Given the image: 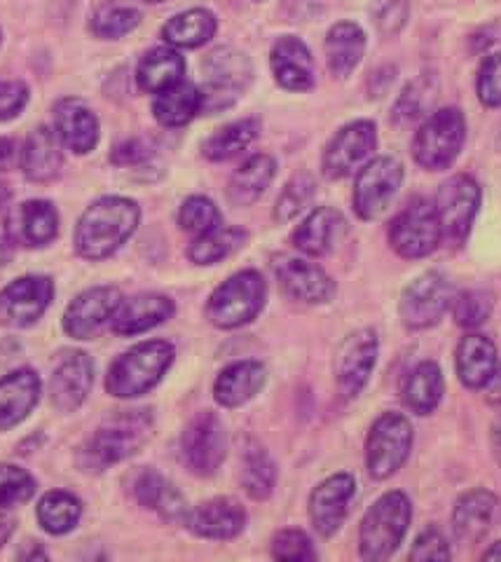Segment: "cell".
<instances>
[{
  "mask_svg": "<svg viewBox=\"0 0 501 562\" xmlns=\"http://www.w3.org/2000/svg\"><path fill=\"white\" fill-rule=\"evenodd\" d=\"M141 209L127 198H101L78 221L73 246L84 260H103L136 233Z\"/></svg>",
  "mask_w": 501,
  "mask_h": 562,
  "instance_id": "obj_1",
  "label": "cell"
},
{
  "mask_svg": "<svg viewBox=\"0 0 501 562\" xmlns=\"http://www.w3.org/2000/svg\"><path fill=\"white\" fill-rule=\"evenodd\" d=\"M177 349L167 340H146L125 351L109 368L106 390L115 398H136L158 386L174 363Z\"/></svg>",
  "mask_w": 501,
  "mask_h": 562,
  "instance_id": "obj_2",
  "label": "cell"
},
{
  "mask_svg": "<svg viewBox=\"0 0 501 562\" xmlns=\"http://www.w3.org/2000/svg\"><path fill=\"white\" fill-rule=\"evenodd\" d=\"M152 436L150 411H129L101 425L82 448L80 462L88 471H103L141 450Z\"/></svg>",
  "mask_w": 501,
  "mask_h": 562,
  "instance_id": "obj_3",
  "label": "cell"
},
{
  "mask_svg": "<svg viewBox=\"0 0 501 562\" xmlns=\"http://www.w3.org/2000/svg\"><path fill=\"white\" fill-rule=\"evenodd\" d=\"M412 506L403 492L394 490L379 497L364 516L358 532V553L368 562H379L394 555L401 547L410 527Z\"/></svg>",
  "mask_w": 501,
  "mask_h": 562,
  "instance_id": "obj_4",
  "label": "cell"
},
{
  "mask_svg": "<svg viewBox=\"0 0 501 562\" xmlns=\"http://www.w3.org/2000/svg\"><path fill=\"white\" fill-rule=\"evenodd\" d=\"M267 284L261 272L241 270L212 293L206 303V319L216 328L232 330L251 324L265 307Z\"/></svg>",
  "mask_w": 501,
  "mask_h": 562,
  "instance_id": "obj_5",
  "label": "cell"
},
{
  "mask_svg": "<svg viewBox=\"0 0 501 562\" xmlns=\"http://www.w3.org/2000/svg\"><path fill=\"white\" fill-rule=\"evenodd\" d=\"M466 140V120L459 109H441L431 113L412 140L414 162L429 171L451 167Z\"/></svg>",
  "mask_w": 501,
  "mask_h": 562,
  "instance_id": "obj_6",
  "label": "cell"
},
{
  "mask_svg": "<svg viewBox=\"0 0 501 562\" xmlns=\"http://www.w3.org/2000/svg\"><path fill=\"white\" fill-rule=\"evenodd\" d=\"M204 85L202 92V111H223L239 99L253 78V66L244 52L235 47H218L204 59Z\"/></svg>",
  "mask_w": 501,
  "mask_h": 562,
  "instance_id": "obj_7",
  "label": "cell"
},
{
  "mask_svg": "<svg viewBox=\"0 0 501 562\" xmlns=\"http://www.w3.org/2000/svg\"><path fill=\"white\" fill-rule=\"evenodd\" d=\"M412 448V425L401 413H385L375 419L366 441V467L375 481H387L399 471Z\"/></svg>",
  "mask_w": 501,
  "mask_h": 562,
  "instance_id": "obj_8",
  "label": "cell"
},
{
  "mask_svg": "<svg viewBox=\"0 0 501 562\" xmlns=\"http://www.w3.org/2000/svg\"><path fill=\"white\" fill-rule=\"evenodd\" d=\"M443 231L436 209L426 200H412L389 225V244L401 258L418 260L439 249Z\"/></svg>",
  "mask_w": 501,
  "mask_h": 562,
  "instance_id": "obj_9",
  "label": "cell"
},
{
  "mask_svg": "<svg viewBox=\"0 0 501 562\" xmlns=\"http://www.w3.org/2000/svg\"><path fill=\"white\" fill-rule=\"evenodd\" d=\"M403 165L396 157H375L361 167L354 183V211L361 221H375L391 206L403 183Z\"/></svg>",
  "mask_w": 501,
  "mask_h": 562,
  "instance_id": "obj_10",
  "label": "cell"
},
{
  "mask_svg": "<svg viewBox=\"0 0 501 562\" xmlns=\"http://www.w3.org/2000/svg\"><path fill=\"white\" fill-rule=\"evenodd\" d=\"M226 454L228 434L214 413L204 411L187 422L181 434V457L195 476H214L226 462Z\"/></svg>",
  "mask_w": 501,
  "mask_h": 562,
  "instance_id": "obj_11",
  "label": "cell"
},
{
  "mask_svg": "<svg viewBox=\"0 0 501 562\" xmlns=\"http://www.w3.org/2000/svg\"><path fill=\"white\" fill-rule=\"evenodd\" d=\"M482 192L476 179L469 173H457L447 179L436 195V216L443 237L453 244H464L471 233V225L478 216Z\"/></svg>",
  "mask_w": 501,
  "mask_h": 562,
  "instance_id": "obj_12",
  "label": "cell"
},
{
  "mask_svg": "<svg viewBox=\"0 0 501 562\" xmlns=\"http://www.w3.org/2000/svg\"><path fill=\"white\" fill-rule=\"evenodd\" d=\"M455 286L439 272L418 277L401 295V319L410 330L436 326L455 303Z\"/></svg>",
  "mask_w": 501,
  "mask_h": 562,
  "instance_id": "obj_13",
  "label": "cell"
},
{
  "mask_svg": "<svg viewBox=\"0 0 501 562\" xmlns=\"http://www.w3.org/2000/svg\"><path fill=\"white\" fill-rule=\"evenodd\" d=\"M377 148V130L371 120H356L344 125L323 150L321 169L331 181L348 179L350 173L371 162Z\"/></svg>",
  "mask_w": 501,
  "mask_h": 562,
  "instance_id": "obj_14",
  "label": "cell"
},
{
  "mask_svg": "<svg viewBox=\"0 0 501 562\" xmlns=\"http://www.w3.org/2000/svg\"><path fill=\"white\" fill-rule=\"evenodd\" d=\"M52 297H55V284L49 277L29 274L14 279L0 291V326H33L47 312Z\"/></svg>",
  "mask_w": 501,
  "mask_h": 562,
  "instance_id": "obj_15",
  "label": "cell"
},
{
  "mask_svg": "<svg viewBox=\"0 0 501 562\" xmlns=\"http://www.w3.org/2000/svg\"><path fill=\"white\" fill-rule=\"evenodd\" d=\"M377 351L379 340L373 328H358L344 338L335 359V380L344 398H356L366 390L377 363Z\"/></svg>",
  "mask_w": 501,
  "mask_h": 562,
  "instance_id": "obj_16",
  "label": "cell"
},
{
  "mask_svg": "<svg viewBox=\"0 0 501 562\" xmlns=\"http://www.w3.org/2000/svg\"><path fill=\"white\" fill-rule=\"evenodd\" d=\"M123 293L115 286H94L73 297V303L64 312V330L73 340H92L111 326V316L117 310Z\"/></svg>",
  "mask_w": 501,
  "mask_h": 562,
  "instance_id": "obj_17",
  "label": "cell"
},
{
  "mask_svg": "<svg viewBox=\"0 0 501 562\" xmlns=\"http://www.w3.org/2000/svg\"><path fill=\"white\" fill-rule=\"evenodd\" d=\"M272 270L280 279L282 289L293 297L307 305H323L333 301L335 284L319 266L298 256L282 254L272 260Z\"/></svg>",
  "mask_w": 501,
  "mask_h": 562,
  "instance_id": "obj_18",
  "label": "cell"
},
{
  "mask_svg": "<svg viewBox=\"0 0 501 562\" xmlns=\"http://www.w3.org/2000/svg\"><path fill=\"white\" fill-rule=\"evenodd\" d=\"M59 235V214L47 200H29L20 206L10 209L5 218V239L12 246L24 249H38L55 241Z\"/></svg>",
  "mask_w": 501,
  "mask_h": 562,
  "instance_id": "obj_19",
  "label": "cell"
},
{
  "mask_svg": "<svg viewBox=\"0 0 501 562\" xmlns=\"http://www.w3.org/2000/svg\"><path fill=\"white\" fill-rule=\"evenodd\" d=\"M356 495V481L350 473H335V476L319 483L309 497V520L315 530L328 539L333 537L344 518L350 514V504Z\"/></svg>",
  "mask_w": 501,
  "mask_h": 562,
  "instance_id": "obj_20",
  "label": "cell"
},
{
  "mask_svg": "<svg viewBox=\"0 0 501 562\" xmlns=\"http://www.w3.org/2000/svg\"><path fill=\"white\" fill-rule=\"evenodd\" d=\"M94 384V363L84 351H66L49 380V396L61 413L78 411Z\"/></svg>",
  "mask_w": 501,
  "mask_h": 562,
  "instance_id": "obj_21",
  "label": "cell"
},
{
  "mask_svg": "<svg viewBox=\"0 0 501 562\" xmlns=\"http://www.w3.org/2000/svg\"><path fill=\"white\" fill-rule=\"evenodd\" d=\"M185 525L190 532L202 539H235L247 527V508L232 497H216L190 508Z\"/></svg>",
  "mask_w": 501,
  "mask_h": 562,
  "instance_id": "obj_22",
  "label": "cell"
},
{
  "mask_svg": "<svg viewBox=\"0 0 501 562\" xmlns=\"http://www.w3.org/2000/svg\"><path fill=\"white\" fill-rule=\"evenodd\" d=\"M177 307L162 293H138L123 297L111 316V328L117 336H141V333L164 324L174 316Z\"/></svg>",
  "mask_w": 501,
  "mask_h": 562,
  "instance_id": "obj_23",
  "label": "cell"
},
{
  "mask_svg": "<svg viewBox=\"0 0 501 562\" xmlns=\"http://www.w3.org/2000/svg\"><path fill=\"white\" fill-rule=\"evenodd\" d=\"M270 68L274 80L288 92H307L315 85V61L309 47L296 35H282L272 45Z\"/></svg>",
  "mask_w": 501,
  "mask_h": 562,
  "instance_id": "obj_24",
  "label": "cell"
},
{
  "mask_svg": "<svg viewBox=\"0 0 501 562\" xmlns=\"http://www.w3.org/2000/svg\"><path fill=\"white\" fill-rule=\"evenodd\" d=\"M55 132L61 146L84 155L99 144V117L82 99H61L55 105Z\"/></svg>",
  "mask_w": 501,
  "mask_h": 562,
  "instance_id": "obj_25",
  "label": "cell"
},
{
  "mask_svg": "<svg viewBox=\"0 0 501 562\" xmlns=\"http://www.w3.org/2000/svg\"><path fill=\"white\" fill-rule=\"evenodd\" d=\"M41 401V378L31 368L0 378V431H8L24 422Z\"/></svg>",
  "mask_w": 501,
  "mask_h": 562,
  "instance_id": "obj_26",
  "label": "cell"
},
{
  "mask_svg": "<svg viewBox=\"0 0 501 562\" xmlns=\"http://www.w3.org/2000/svg\"><path fill=\"white\" fill-rule=\"evenodd\" d=\"M499 497L490 490H471L462 495L453 512V530L462 543H478L499 516Z\"/></svg>",
  "mask_w": 501,
  "mask_h": 562,
  "instance_id": "obj_27",
  "label": "cell"
},
{
  "mask_svg": "<svg viewBox=\"0 0 501 562\" xmlns=\"http://www.w3.org/2000/svg\"><path fill=\"white\" fill-rule=\"evenodd\" d=\"M267 371L261 361H235L214 382V398L223 408H239L265 386Z\"/></svg>",
  "mask_w": 501,
  "mask_h": 562,
  "instance_id": "obj_28",
  "label": "cell"
},
{
  "mask_svg": "<svg viewBox=\"0 0 501 562\" xmlns=\"http://www.w3.org/2000/svg\"><path fill=\"white\" fill-rule=\"evenodd\" d=\"M344 216L333 206H319L293 233V246L309 258H321L335 249L344 235Z\"/></svg>",
  "mask_w": 501,
  "mask_h": 562,
  "instance_id": "obj_29",
  "label": "cell"
},
{
  "mask_svg": "<svg viewBox=\"0 0 501 562\" xmlns=\"http://www.w3.org/2000/svg\"><path fill=\"white\" fill-rule=\"evenodd\" d=\"M20 165L29 181L49 183L55 181L64 167L61 140L49 127H38L29 134L20 153Z\"/></svg>",
  "mask_w": 501,
  "mask_h": 562,
  "instance_id": "obj_30",
  "label": "cell"
},
{
  "mask_svg": "<svg viewBox=\"0 0 501 562\" xmlns=\"http://www.w3.org/2000/svg\"><path fill=\"white\" fill-rule=\"evenodd\" d=\"M499 366L497 347L488 336L471 333L457 347V375L466 390H486Z\"/></svg>",
  "mask_w": 501,
  "mask_h": 562,
  "instance_id": "obj_31",
  "label": "cell"
},
{
  "mask_svg": "<svg viewBox=\"0 0 501 562\" xmlns=\"http://www.w3.org/2000/svg\"><path fill=\"white\" fill-rule=\"evenodd\" d=\"M366 33L354 22H340L326 35V61L331 74L340 80L350 78L364 59Z\"/></svg>",
  "mask_w": 501,
  "mask_h": 562,
  "instance_id": "obj_32",
  "label": "cell"
},
{
  "mask_svg": "<svg viewBox=\"0 0 501 562\" xmlns=\"http://www.w3.org/2000/svg\"><path fill=\"white\" fill-rule=\"evenodd\" d=\"M185 61L174 47H155L146 52L136 68V85L141 92L160 94L183 80Z\"/></svg>",
  "mask_w": 501,
  "mask_h": 562,
  "instance_id": "obj_33",
  "label": "cell"
},
{
  "mask_svg": "<svg viewBox=\"0 0 501 562\" xmlns=\"http://www.w3.org/2000/svg\"><path fill=\"white\" fill-rule=\"evenodd\" d=\"M276 176L274 157L261 153L253 155L241 165L228 183V200L232 206H251L253 202L265 195V190L272 186Z\"/></svg>",
  "mask_w": 501,
  "mask_h": 562,
  "instance_id": "obj_34",
  "label": "cell"
},
{
  "mask_svg": "<svg viewBox=\"0 0 501 562\" xmlns=\"http://www.w3.org/2000/svg\"><path fill=\"white\" fill-rule=\"evenodd\" d=\"M202 113V92L193 82H177L169 90L160 92L152 101V115L162 127H185Z\"/></svg>",
  "mask_w": 501,
  "mask_h": 562,
  "instance_id": "obj_35",
  "label": "cell"
},
{
  "mask_svg": "<svg viewBox=\"0 0 501 562\" xmlns=\"http://www.w3.org/2000/svg\"><path fill=\"white\" fill-rule=\"evenodd\" d=\"M218 22L214 12L195 8V10H185L164 24L162 29V38L171 47H183V49H195L209 43L216 35Z\"/></svg>",
  "mask_w": 501,
  "mask_h": 562,
  "instance_id": "obj_36",
  "label": "cell"
},
{
  "mask_svg": "<svg viewBox=\"0 0 501 562\" xmlns=\"http://www.w3.org/2000/svg\"><path fill=\"white\" fill-rule=\"evenodd\" d=\"M443 390H445V382H443L439 363L422 361L406 380V386H403L406 408L414 415H431L439 408Z\"/></svg>",
  "mask_w": 501,
  "mask_h": 562,
  "instance_id": "obj_37",
  "label": "cell"
},
{
  "mask_svg": "<svg viewBox=\"0 0 501 562\" xmlns=\"http://www.w3.org/2000/svg\"><path fill=\"white\" fill-rule=\"evenodd\" d=\"M261 132V120L244 117L230 122V125L220 127L216 134L204 140V157L212 162H226L232 160L235 155L247 150Z\"/></svg>",
  "mask_w": 501,
  "mask_h": 562,
  "instance_id": "obj_38",
  "label": "cell"
},
{
  "mask_svg": "<svg viewBox=\"0 0 501 562\" xmlns=\"http://www.w3.org/2000/svg\"><path fill=\"white\" fill-rule=\"evenodd\" d=\"M249 235L241 227H214V231L197 235V239L190 244L187 258L195 266H216V262L230 258L237 254L241 246L247 244Z\"/></svg>",
  "mask_w": 501,
  "mask_h": 562,
  "instance_id": "obj_39",
  "label": "cell"
},
{
  "mask_svg": "<svg viewBox=\"0 0 501 562\" xmlns=\"http://www.w3.org/2000/svg\"><path fill=\"white\" fill-rule=\"evenodd\" d=\"M36 516L45 532L57 535V537L68 535L71 530H76V525L80 522L82 504L76 495H71V492L52 490L38 502Z\"/></svg>",
  "mask_w": 501,
  "mask_h": 562,
  "instance_id": "obj_40",
  "label": "cell"
},
{
  "mask_svg": "<svg viewBox=\"0 0 501 562\" xmlns=\"http://www.w3.org/2000/svg\"><path fill=\"white\" fill-rule=\"evenodd\" d=\"M241 483H244L247 495L255 502H263L272 495L276 485V464L270 452L251 441L244 452V471H241Z\"/></svg>",
  "mask_w": 501,
  "mask_h": 562,
  "instance_id": "obj_41",
  "label": "cell"
},
{
  "mask_svg": "<svg viewBox=\"0 0 501 562\" xmlns=\"http://www.w3.org/2000/svg\"><path fill=\"white\" fill-rule=\"evenodd\" d=\"M434 92H436V85L429 76L412 80L394 105V113H391L394 125L406 127V125H410V122L422 117V113L429 109L431 101H434V97H436Z\"/></svg>",
  "mask_w": 501,
  "mask_h": 562,
  "instance_id": "obj_42",
  "label": "cell"
},
{
  "mask_svg": "<svg viewBox=\"0 0 501 562\" xmlns=\"http://www.w3.org/2000/svg\"><path fill=\"white\" fill-rule=\"evenodd\" d=\"M141 24V12L127 5H103L92 16V33L101 41H117Z\"/></svg>",
  "mask_w": 501,
  "mask_h": 562,
  "instance_id": "obj_43",
  "label": "cell"
},
{
  "mask_svg": "<svg viewBox=\"0 0 501 562\" xmlns=\"http://www.w3.org/2000/svg\"><path fill=\"white\" fill-rule=\"evenodd\" d=\"M317 183L309 173H298L296 179H291L286 188L282 190L280 200H276L274 206V221L276 223H288L296 218L300 211L307 209V204L315 200Z\"/></svg>",
  "mask_w": 501,
  "mask_h": 562,
  "instance_id": "obj_44",
  "label": "cell"
},
{
  "mask_svg": "<svg viewBox=\"0 0 501 562\" xmlns=\"http://www.w3.org/2000/svg\"><path fill=\"white\" fill-rule=\"evenodd\" d=\"M36 492V481L29 471L14 464H0V512L29 502Z\"/></svg>",
  "mask_w": 501,
  "mask_h": 562,
  "instance_id": "obj_45",
  "label": "cell"
},
{
  "mask_svg": "<svg viewBox=\"0 0 501 562\" xmlns=\"http://www.w3.org/2000/svg\"><path fill=\"white\" fill-rule=\"evenodd\" d=\"M179 225L185 233L204 235L220 225V211L209 198H187L179 211Z\"/></svg>",
  "mask_w": 501,
  "mask_h": 562,
  "instance_id": "obj_46",
  "label": "cell"
},
{
  "mask_svg": "<svg viewBox=\"0 0 501 562\" xmlns=\"http://www.w3.org/2000/svg\"><path fill=\"white\" fill-rule=\"evenodd\" d=\"M453 312H455V322L462 328H478L490 319L492 297L482 291L459 293L453 303Z\"/></svg>",
  "mask_w": 501,
  "mask_h": 562,
  "instance_id": "obj_47",
  "label": "cell"
},
{
  "mask_svg": "<svg viewBox=\"0 0 501 562\" xmlns=\"http://www.w3.org/2000/svg\"><path fill=\"white\" fill-rule=\"evenodd\" d=\"M272 555L276 560H315V547L312 539H309L303 530H282L276 532L272 539Z\"/></svg>",
  "mask_w": 501,
  "mask_h": 562,
  "instance_id": "obj_48",
  "label": "cell"
},
{
  "mask_svg": "<svg viewBox=\"0 0 501 562\" xmlns=\"http://www.w3.org/2000/svg\"><path fill=\"white\" fill-rule=\"evenodd\" d=\"M476 90L482 105H488V109H499L501 105V49L486 57V61L480 64Z\"/></svg>",
  "mask_w": 501,
  "mask_h": 562,
  "instance_id": "obj_49",
  "label": "cell"
},
{
  "mask_svg": "<svg viewBox=\"0 0 501 562\" xmlns=\"http://www.w3.org/2000/svg\"><path fill=\"white\" fill-rule=\"evenodd\" d=\"M412 562L418 560H451L453 553H451V547H447V541L443 537L441 530H436V527H426L424 532H420V537L414 539L412 543V551L408 555Z\"/></svg>",
  "mask_w": 501,
  "mask_h": 562,
  "instance_id": "obj_50",
  "label": "cell"
},
{
  "mask_svg": "<svg viewBox=\"0 0 501 562\" xmlns=\"http://www.w3.org/2000/svg\"><path fill=\"white\" fill-rule=\"evenodd\" d=\"M167 487H169V483L160 476L158 471L146 469V471L138 473L136 481H134V497H136L138 504L146 506V508H158Z\"/></svg>",
  "mask_w": 501,
  "mask_h": 562,
  "instance_id": "obj_51",
  "label": "cell"
},
{
  "mask_svg": "<svg viewBox=\"0 0 501 562\" xmlns=\"http://www.w3.org/2000/svg\"><path fill=\"white\" fill-rule=\"evenodd\" d=\"M29 103V87L20 80L0 82V122L14 120Z\"/></svg>",
  "mask_w": 501,
  "mask_h": 562,
  "instance_id": "obj_52",
  "label": "cell"
},
{
  "mask_svg": "<svg viewBox=\"0 0 501 562\" xmlns=\"http://www.w3.org/2000/svg\"><path fill=\"white\" fill-rule=\"evenodd\" d=\"M375 22L383 33H399L408 22V3L406 0H379Z\"/></svg>",
  "mask_w": 501,
  "mask_h": 562,
  "instance_id": "obj_53",
  "label": "cell"
},
{
  "mask_svg": "<svg viewBox=\"0 0 501 562\" xmlns=\"http://www.w3.org/2000/svg\"><path fill=\"white\" fill-rule=\"evenodd\" d=\"M150 157H152V148L144 138H127L113 148L111 162L117 167H136V165L148 162Z\"/></svg>",
  "mask_w": 501,
  "mask_h": 562,
  "instance_id": "obj_54",
  "label": "cell"
},
{
  "mask_svg": "<svg viewBox=\"0 0 501 562\" xmlns=\"http://www.w3.org/2000/svg\"><path fill=\"white\" fill-rule=\"evenodd\" d=\"M20 148L12 138L0 136V171H10L16 162H20Z\"/></svg>",
  "mask_w": 501,
  "mask_h": 562,
  "instance_id": "obj_55",
  "label": "cell"
},
{
  "mask_svg": "<svg viewBox=\"0 0 501 562\" xmlns=\"http://www.w3.org/2000/svg\"><path fill=\"white\" fill-rule=\"evenodd\" d=\"M486 390H488V401L492 403V406H501V366H497V371Z\"/></svg>",
  "mask_w": 501,
  "mask_h": 562,
  "instance_id": "obj_56",
  "label": "cell"
},
{
  "mask_svg": "<svg viewBox=\"0 0 501 562\" xmlns=\"http://www.w3.org/2000/svg\"><path fill=\"white\" fill-rule=\"evenodd\" d=\"M12 532H14V520L8 514L0 512V549H3L5 543L10 541Z\"/></svg>",
  "mask_w": 501,
  "mask_h": 562,
  "instance_id": "obj_57",
  "label": "cell"
},
{
  "mask_svg": "<svg viewBox=\"0 0 501 562\" xmlns=\"http://www.w3.org/2000/svg\"><path fill=\"white\" fill-rule=\"evenodd\" d=\"M492 448H494V457H497V462H499V467H501V415L492 422Z\"/></svg>",
  "mask_w": 501,
  "mask_h": 562,
  "instance_id": "obj_58",
  "label": "cell"
},
{
  "mask_svg": "<svg viewBox=\"0 0 501 562\" xmlns=\"http://www.w3.org/2000/svg\"><path fill=\"white\" fill-rule=\"evenodd\" d=\"M482 560H501V541L492 543V547L482 553Z\"/></svg>",
  "mask_w": 501,
  "mask_h": 562,
  "instance_id": "obj_59",
  "label": "cell"
},
{
  "mask_svg": "<svg viewBox=\"0 0 501 562\" xmlns=\"http://www.w3.org/2000/svg\"><path fill=\"white\" fill-rule=\"evenodd\" d=\"M10 241L8 239H0V266H5V262L10 260Z\"/></svg>",
  "mask_w": 501,
  "mask_h": 562,
  "instance_id": "obj_60",
  "label": "cell"
},
{
  "mask_svg": "<svg viewBox=\"0 0 501 562\" xmlns=\"http://www.w3.org/2000/svg\"><path fill=\"white\" fill-rule=\"evenodd\" d=\"M10 202V188L5 183H0V211L8 209Z\"/></svg>",
  "mask_w": 501,
  "mask_h": 562,
  "instance_id": "obj_61",
  "label": "cell"
},
{
  "mask_svg": "<svg viewBox=\"0 0 501 562\" xmlns=\"http://www.w3.org/2000/svg\"><path fill=\"white\" fill-rule=\"evenodd\" d=\"M144 3H150V5H158V3H167V0H144Z\"/></svg>",
  "mask_w": 501,
  "mask_h": 562,
  "instance_id": "obj_62",
  "label": "cell"
}]
</instances>
